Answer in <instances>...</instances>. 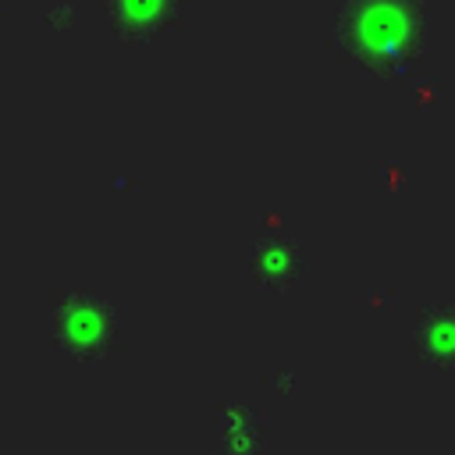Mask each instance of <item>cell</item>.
Wrapping results in <instances>:
<instances>
[{"label": "cell", "instance_id": "cell-1", "mask_svg": "<svg viewBox=\"0 0 455 455\" xmlns=\"http://www.w3.org/2000/svg\"><path fill=\"white\" fill-rule=\"evenodd\" d=\"M423 0H341L334 11L338 46L373 75H405L423 50Z\"/></svg>", "mask_w": 455, "mask_h": 455}, {"label": "cell", "instance_id": "cell-2", "mask_svg": "<svg viewBox=\"0 0 455 455\" xmlns=\"http://www.w3.org/2000/svg\"><path fill=\"white\" fill-rule=\"evenodd\" d=\"M53 338L57 345L85 366H100L117 338L114 313L96 291H68L53 306Z\"/></svg>", "mask_w": 455, "mask_h": 455}, {"label": "cell", "instance_id": "cell-3", "mask_svg": "<svg viewBox=\"0 0 455 455\" xmlns=\"http://www.w3.org/2000/svg\"><path fill=\"white\" fill-rule=\"evenodd\" d=\"M181 0H107L110 25L124 39H149L178 21Z\"/></svg>", "mask_w": 455, "mask_h": 455}, {"label": "cell", "instance_id": "cell-4", "mask_svg": "<svg viewBox=\"0 0 455 455\" xmlns=\"http://www.w3.org/2000/svg\"><path fill=\"white\" fill-rule=\"evenodd\" d=\"M416 352L423 363L455 366V306L427 309L416 327Z\"/></svg>", "mask_w": 455, "mask_h": 455}, {"label": "cell", "instance_id": "cell-5", "mask_svg": "<svg viewBox=\"0 0 455 455\" xmlns=\"http://www.w3.org/2000/svg\"><path fill=\"white\" fill-rule=\"evenodd\" d=\"M299 274H302V256L291 242L270 238L252 249V277L263 288H288Z\"/></svg>", "mask_w": 455, "mask_h": 455}]
</instances>
